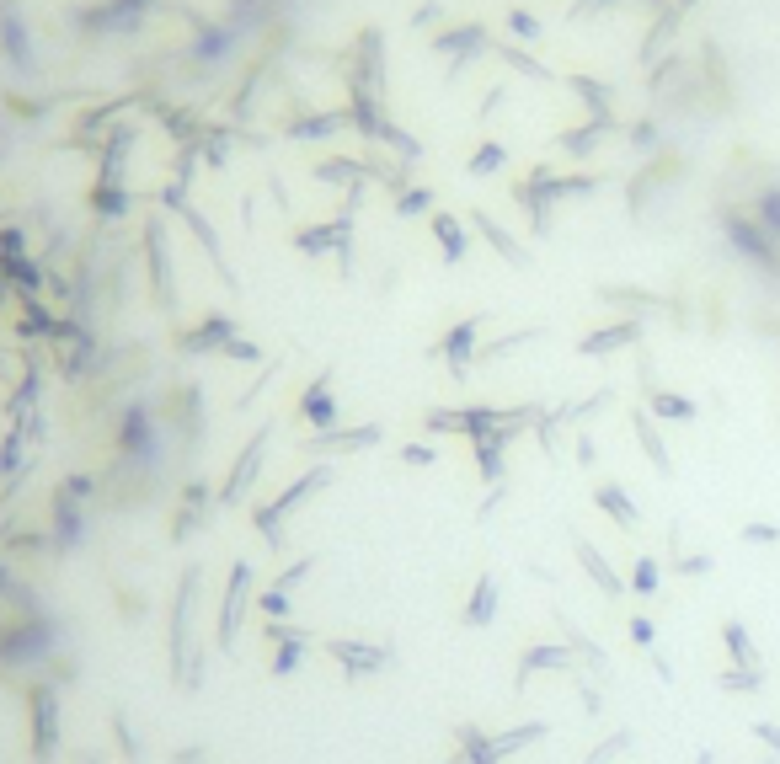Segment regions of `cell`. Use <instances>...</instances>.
Segmentation results:
<instances>
[{
    "mask_svg": "<svg viewBox=\"0 0 780 764\" xmlns=\"http://www.w3.org/2000/svg\"><path fill=\"white\" fill-rule=\"evenodd\" d=\"M642 337V321H620V326H604L583 342V353H610V348H626V342Z\"/></svg>",
    "mask_w": 780,
    "mask_h": 764,
    "instance_id": "9",
    "label": "cell"
},
{
    "mask_svg": "<svg viewBox=\"0 0 780 764\" xmlns=\"http://www.w3.org/2000/svg\"><path fill=\"white\" fill-rule=\"evenodd\" d=\"M577 561H583V572L599 583V594H604V599H620V594H626V583H620V572H615L610 561H604V551H594V545H588V540H577Z\"/></svg>",
    "mask_w": 780,
    "mask_h": 764,
    "instance_id": "4",
    "label": "cell"
},
{
    "mask_svg": "<svg viewBox=\"0 0 780 764\" xmlns=\"http://www.w3.org/2000/svg\"><path fill=\"white\" fill-rule=\"evenodd\" d=\"M631 642H636V647H647V652L658 647V631H652V620H647V615H631Z\"/></svg>",
    "mask_w": 780,
    "mask_h": 764,
    "instance_id": "17",
    "label": "cell"
},
{
    "mask_svg": "<svg viewBox=\"0 0 780 764\" xmlns=\"http://www.w3.org/2000/svg\"><path fill=\"white\" fill-rule=\"evenodd\" d=\"M695 764H716V754H711V748H700V759Z\"/></svg>",
    "mask_w": 780,
    "mask_h": 764,
    "instance_id": "22",
    "label": "cell"
},
{
    "mask_svg": "<svg viewBox=\"0 0 780 764\" xmlns=\"http://www.w3.org/2000/svg\"><path fill=\"white\" fill-rule=\"evenodd\" d=\"M326 658L348 668V679H364V674H380L390 663V647H374V642H353V636H326Z\"/></svg>",
    "mask_w": 780,
    "mask_h": 764,
    "instance_id": "1",
    "label": "cell"
},
{
    "mask_svg": "<svg viewBox=\"0 0 780 764\" xmlns=\"http://www.w3.org/2000/svg\"><path fill=\"white\" fill-rule=\"evenodd\" d=\"M636 439H642V449H647V460L658 465L663 476H674V460H668V444L658 439V428H652V417L647 412H636Z\"/></svg>",
    "mask_w": 780,
    "mask_h": 764,
    "instance_id": "10",
    "label": "cell"
},
{
    "mask_svg": "<svg viewBox=\"0 0 780 764\" xmlns=\"http://www.w3.org/2000/svg\"><path fill=\"white\" fill-rule=\"evenodd\" d=\"M748 732H754V738H759L764 748H770V754H780V727H775V722H754Z\"/></svg>",
    "mask_w": 780,
    "mask_h": 764,
    "instance_id": "20",
    "label": "cell"
},
{
    "mask_svg": "<svg viewBox=\"0 0 780 764\" xmlns=\"http://www.w3.org/2000/svg\"><path fill=\"white\" fill-rule=\"evenodd\" d=\"M599 508L610 513V519H615L620 529H636V524H642V513L631 508V497L620 492V487H599Z\"/></svg>",
    "mask_w": 780,
    "mask_h": 764,
    "instance_id": "12",
    "label": "cell"
},
{
    "mask_svg": "<svg viewBox=\"0 0 780 764\" xmlns=\"http://www.w3.org/2000/svg\"><path fill=\"white\" fill-rule=\"evenodd\" d=\"M567 647L577 652V663H583V668H594V674H604V668H610V658H604V647H599V642H588L583 631H567Z\"/></svg>",
    "mask_w": 780,
    "mask_h": 764,
    "instance_id": "13",
    "label": "cell"
},
{
    "mask_svg": "<svg viewBox=\"0 0 780 764\" xmlns=\"http://www.w3.org/2000/svg\"><path fill=\"white\" fill-rule=\"evenodd\" d=\"M674 572H684V578H706V572H711V556H706V551H700V556H679Z\"/></svg>",
    "mask_w": 780,
    "mask_h": 764,
    "instance_id": "18",
    "label": "cell"
},
{
    "mask_svg": "<svg viewBox=\"0 0 780 764\" xmlns=\"http://www.w3.org/2000/svg\"><path fill=\"white\" fill-rule=\"evenodd\" d=\"M658 583H663V567H658L652 556H636V567H631V588H636L642 599H652V594H658Z\"/></svg>",
    "mask_w": 780,
    "mask_h": 764,
    "instance_id": "14",
    "label": "cell"
},
{
    "mask_svg": "<svg viewBox=\"0 0 780 764\" xmlns=\"http://www.w3.org/2000/svg\"><path fill=\"white\" fill-rule=\"evenodd\" d=\"M754 764H780V754H770V748H764V754H759Z\"/></svg>",
    "mask_w": 780,
    "mask_h": 764,
    "instance_id": "21",
    "label": "cell"
},
{
    "mask_svg": "<svg viewBox=\"0 0 780 764\" xmlns=\"http://www.w3.org/2000/svg\"><path fill=\"white\" fill-rule=\"evenodd\" d=\"M722 647H727L732 668H764L759 663V647H754V636H748L743 620H727V626H722Z\"/></svg>",
    "mask_w": 780,
    "mask_h": 764,
    "instance_id": "7",
    "label": "cell"
},
{
    "mask_svg": "<svg viewBox=\"0 0 780 764\" xmlns=\"http://www.w3.org/2000/svg\"><path fill=\"white\" fill-rule=\"evenodd\" d=\"M492 610H497V578L487 572V578L476 583V599L460 610V620H465V626H487V620H492Z\"/></svg>",
    "mask_w": 780,
    "mask_h": 764,
    "instance_id": "8",
    "label": "cell"
},
{
    "mask_svg": "<svg viewBox=\"0 0 780 764\" xmlns=\"http://www.w3.org/2000/svg\"><path fill=\"white\" fill-rule=\"evenodd\" d=\"M577 652L567 642H540V647H524V658H519V679L529 674H577Z\"/></svg>",
    "mask_w": 780,
    "mask_h": 764,
    "instance_id": "2",
    "label": "cell"
},
{
    "mask_svg": "<svg viewBox=\"0 0 780 764\" xmlns=\"http://www.w3.org/2000/svg\"><path fill=\"white\" fill-rule=\"evenodd\" d=\"M626 748H631V732L620 727V732H610V738H604V743H599V748H594V754H588L583 764H610L615 754H626Z\"/></svg>",
    "mask_w": 780,
    "mask_h": 764,
    "instance_id": "16",
    "label": "cell"
},
{
    "mask_svg": "<svg viewBox=\"0 0 780 764\" xmlns=\"http://www.w3.org/2000/svg\"><path fill=\"white\" fill-rule=\"evenodd\" d=\"M716 684H722L727 695H759L764 690V668H722V674H716Z\"/></svg>",
    "mask_w": 780,
    "mask_h": 764,
    "instance_id": "11",
    "label": "cell"
},
{
    "mask_svg": "<svg viewBox=\"0 0 780 764\" xmlns=\"http://www.w3.org/2000/svg\"><path fill=\"white\" fill-rule=\"evenodd\" d=\"M241 610H246V567L230 572V599H225V615H220V647H236Z\"/></svg>",
    "mask_w": 780,
    "mask_h": 764,
    "instance_id": "5",
    "label": "cell"
},
{
    "mask_svg": "<svg viewBox=\"0 0 780 764\" xmlns=\"http://www.w3.org/2000/svg\"><path fill=\"white\" fill-rule=\"evenodd\" d=\"M652 412H658V417H674V423H690V417H695V401H684V396H674V391H652Z\"/></svg>",
    "mask_w": 780,
    "mask_h": 764,
    "instance_id": "15",
    "label": "cell"
},
{
    "mask_svg": "<svg viewBox=\"0 0 780 764\" xmlns=\"http://www.w3.org/2000/svg\"><path fill=\"white\" fill-rule=\"evenodd\" d=\"M545 732H551V722H519V727H508V732H492V754H497V759H513L519 748L540 743Z\"/></svg>",
    "mask_w": 780,
    "mask_h": 764,
    "instance_id": "6",
    "label": "cell"
},
{
    "mask_svg": "<svg viewBox=\"0 0 780 764\" xmlns=\"http://www.w3.org/2000/svg\"><path fill=\"white\" fill-rule=\"evenodd\" d=\"M27 716H33V754L49 759L54 743H59V722H54V690L49 684H38L33 695H27Z\"/></svg>",
    "mask_w": 780,
    "mask_h": 764,
    "instance_id": "3",
    "label": "cell"
},
{
    "mask_svg": "<svg viewBox=\"0 0 780 764\" xmlns=\"http://www.w3.org/2000/svg\"><path fill=\"white\" fill-rule=\"evenodd\" d=\"M743 540L748 545H780V529L775 524H743Z\"/></svg>",
    "mask_w": 780,
    "mask_h": 764,
    "instance_id": "19",
    "label": "cell"
}]
</instances>
